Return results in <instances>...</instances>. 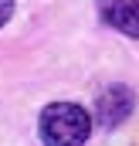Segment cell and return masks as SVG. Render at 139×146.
I'll use <instances>...</instances> for the list:
<instances>
[{
	"mask_svg": "<svg viewBox=\"0 0 139 146\" xmlns=\"http://www.w3.org/2000/svg\"><path fill=\"white\" fill-rule=\"evenodd\" d=\"M44 146H85L92 136V115L75 102H51L37 119Z\"/></svg>",
	"mask_w": 139,
	"mask_h": 146,
	"instance_id": "cell-1",
	"label": "cell"
},
{
	"mask_svg": "<svg viewBox=\"0 0 139 146\" xmlns=\"http://www.w3.org/2000/svg\"><path fill=\"white\" fill-rule=\"evenodd\" d=\"M132 106H136L132 88H126V85H112V88H105L102 95H99V102H95V119H99L102 129H115L122 119L132 115Z\"/></svg>",
	"mask_w": 139,
	"mask_h": 146,
	"instance_id": "cell-2",
	"label": "cell"
},
{
	"mask_svg": "<svg viewBox=\"0 0 139 146\" xmlns=\"http://www.w3.org/2000/svg\"><path fill=\"white\" fill-rule=\"evenodd\" d=\"M99 17L112 31L139 37V0H99Z\"/></svg>",
	"mask_w": 139,
	"mask_h": 146,
	"instance_id": "cell-3",
	"label": "cell"
},
{
	"mask_svg": "<svg viewBox=\"0 0 139 146\" xmlns=\"http://www.w3.org/2000/svg\"><path fill=\"white\" fill-rule=\"evenodd\" d=\"M10 14H14V0H0V27L10 21Z\"/></svg>",
	"mask_w": 139,
	"mask_h": 146,
	"instance_id": "cell-4",
	"label": "cell"
}]
</instances>
